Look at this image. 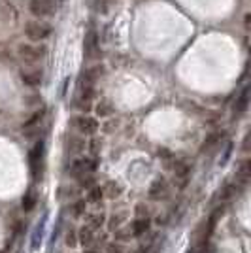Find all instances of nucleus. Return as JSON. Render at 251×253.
<instances>
[{
  "instance_id": "1",
  "label": "nucleus",
  "mask_w": 251,
  "mask_h": 253,
  "mask_svg": "<svg viewBox=\"0 0 251 253\" xmlns=\"http://www.w3.org/2000/svg\"><path fill=\"white\" fill-rule=\"evenodd\" d=\"M45 53H47V47L36 42L19 43V47H17V55L21 57L23 61H27V63H36V61L43 59Z\"/></svg>"
},
{
  "instance_id": "2",
  "label": "nucleus",
  "mask_w": 251,
  "mask_h": 253,
  "mask_svg": "<svg viewBox=\"0 0 251 253\" xmlns=\"http://www.w3.org/2000/svg\"><path fill=\"white\" fill-rule=\"evenodd\" d=\"M70 174L76 176V178H84V176H93V172L97 170V159L93 157H80V159H74L70 163Z\"/></svg>"
},
{
  "instance_id": "3",
  "label": "nucleus",
  "mask_w": 251,
  "mask_h": 253,
  "mask_svg": "<svg viewBox=\"0 0 251 253\" xmlns=\"http://www.w3.org/2000/svg\"><path fill=\"white\" fill-rule=\"evenodd\" d=\"M51 34V27L43 21H27L25 23V36H27L30 42H43L47 36Z\"/></svg>"
},
{
  "instance_id": "4",
  "label": "nucleus",
  "mask_w": 251,
  "mask_h": 253,
  "mask_svg": "<svg viewBox=\"0 0 251 253\" xmlns=\"http://www.w3.org/2000/svg\"><path fill=\"white\" fill-rule=\"evenodd\" d=\"M72 126L80 132V134H95L98 130V121L95 117L87 115V113H80L72 117Z\"/></svg>"
},
{
  "instance_id": "5",
  "label": "nucleus",
  "mask_w": 251,
  "mask_h": 253,
  "mask_svg": "<svg viewBox=\"0 0 251 253\" xmlns=\"http://www.w3.org/2000/svg\"><path fill=\"white\" fill-rule=\"evenodd\" d=\"M28 10H30V14L34 15V17L42 19V17H47V15L53 14L55 0H30Z\"/></svg>"
},
{
  "instance_id": "6",
  "label": "nucleus",
  "mask_w": 251,
  "mask_h": 253,
  "mask_svg": "<svg viewBox=\"0 0 251 253\" xmlns=\"http://www.w3.org/2000/svg\"><path fill=\"white\" fill-rule=\"evenodd\" d=\"M21 80H23V84L28 85V87H36V85L42 84L43 70L42 68H23V70H21Z\"/></svg>"
},
{
  "instance_id": "7",
  "label": "nucleus",
  "mask_w": 251,
  "mask_h": 253,
  "mask_svg": "<svg viewBox=\"0 0 251 253\" xmlns=\"http://www.w3.org/2000/svg\"><path fill=\"white\" fill-rule=\"evenodd\" d=\"M64 148H66V153L80 155L82 151H85L87 142H85V138H82V136H70V138H66Z\"/></svg>"
},
{
  "instance_id": "8",
  "label": "nucleus",
  "mask_w": 251,
  "mask_h": 253,
  "mask_svg": "<svg viewBox=\"0 0 251 253\" xmlns=\"http://www.w3.org/2000/svg\"><path fill=\"white\" fill-rule=\"evenodd\" d=\"M248 102H250V87H246V89H244V91L236 97V102H234V106H232V113H234V117L244 115V112L248 110Z\"/></svg>"
},
{
  "instance_id": "9",
  "label": "nucleus",
  "mask_w": 251,
  "mask_h": 253,
  "mask_svg": "<svg viewBox=\"0 0 251 253\" xmlns=\"http://www.w3.org/2000/svg\"><path fill=\"white\" fill-rule=\"evenodd\" d=\"M168 197V183L165 180H157L149 187V198L153 200H163Z\"/></svg>"
},
{
  "instance_id": "10",
  "label": "nucleus",
  "mask_w": 251,
  "mask_h": 253,
  "mask_svg": "<svg viewBox=\"0 0 251 253\" xmlns=\"http://www.w3.org/2000/svg\"><path fill=\"white\" fill-rule=\"evenodd\" d=\"M149 225H151V221H149L147 217H136V219L132 221V225H130L132 238H140V236H144V234L149 231Z\"/></svg>"
},
{
  "instance_id": "11",
  "label": "nucleus",
  "mask_w": 251,
  "mask_h": 253,
  "mask_svg": "<svg viewBox=\"0 0 251 253\" xmlns=\"http://www.w3.org/2000/svg\"><path fill=\"white\" fill-rule=\"evenodd\" d=\"M102 74H104V66L102 64H95V66L87 68L84 72V76H82V80H84L82 85H95V82H97Z\"/></svg>"
},
{
  "instance_id": "12",
  "label": "nucleus",
  "mask_w": 251,
  "mask_h": 253,
  "mask_svg": "<svg viewBox=\"0 0 251 253\" xmlns=\"http://www.w3.org/2000/svg\"><path fill=\"white\" fill-rule=\"evenodd\" d=\"M78 242L85 246V248H89V246H93L95 242H97V232L93 231V229H89V227H82L80 229V232H78Z\"/></svg>"
},
{
  "instance_id": "13",
  "label": "nucleus",
  "mask_w": 251,
  "mask_h": 253,
  "mask_svg": "<svg viewBox=\"0 0 251 253\" xmlns=\"http://www.w3.org/2000/svg\"><path fill=\"white\" fill-rule=\"evenodd\" d=\"M40 165H42V144L36 146L32 151H30V167H32V174L38 178L40 174Z\"/></svg>"
},
{
  "instance_id": "14",
  "label": "nucleus",
  "mask_w": 251,
  "mask_h": 253,
  "mask_svg": "<svg viewBox=\"0 0 251 253\" xmlns=\"http://www.w3.org/2000/svg\"><path fill=\"white\" fill-rule=\"evenodd\" d=\"M250 172H251V165H250V161L246 159V161H242V163H240V167H238L236 182L242 183V185H246L248 180H250Z\"/></svg>"
},
{
  "instance_id": "15",
  "label": "nucleus",
  "mask_w": 251,
  "mask_h": 253,
  "mask_svg": "<svg viewBox=\"0 0 251 253\" xmlns=\"http://www.w3.org/2000/svg\"><path fill=\"white\" fill-rule=\"evenodd\" d=\"M172 172H174L176 178L185 180V178L189 176V167H187V163H183L180 159H174V161H172Z\"/></svg>"
},
{
  "instance_id": "16",
  "label": "nucleus",
  "mask_w": 251,
  "mask_h": 253,
  "mask_svg": "<svg viewBox=\"0 0 251 253\" xmlns=\"http://www.w3.org/2000/svg\"><path fill=\"white\" fill-rule=\"evenodd\" d=\"M102 191H104V197L117 198L123 193V187H121V183H117V182H108L102 187Z\"/></svg>"
},
{
  "instance_id": "17",
  "label": "nucleus",
  "mask_w": 251,
  "mask_h": 253,
  "mask_svg": "<svg viewBox=\"0 0 251 253\" xmlns=\"http://www.w3.org/2000/svg\"><path fill=\"white\" fill-rule=\"evenodd\" d=\"M104 223H106V215H104V213H91V215L85 219V227H89V229H93V231L100 229Z\"/></svg>"
},
{
  "instance_id": "18",
  "label": "nucleus",
  "mask_w": 251,
  "mask_h": 253,
  "mask_svg": "<svg viewBox=\"0 0 251 253\" xmlns=\"http://www.w3.org/2000/svg\"><path fill=\"white\" fill-rule=\"evenodd\" d=\"M102 198H104L102 187H100V185H93V187L89 189V193H87V204H100Z\"/></svg>"
},
{
  "instance_id": "19",
  "label": "nucleus",
  "mask_w": 251,
  "mask_h": 253,
  "mask_svg": "<svg viewBox=\"0 0 251 253\" xmlns=\"http://www.w3.org/2000/svg\"><path fill=\"white\" fill-rule=\"evenodd\" d=\"M221 142V132H211L208 138L204 140V144H202V148H200V151L204 153V151H209V149H213L217 144Z\"/></svg>"
},
{
  "instance_id": "20",
  "label": "nucleus",
  "mask_w": 251,
  "mask_h": 253,
  "mask_svg": "<svg viewBox=\"0 0 251 253\" xmlns=\"http://www.w3.org/2000/svg\"><path fill=\"white\" fill-rule=\"evenodd\" d=\"M42 117H43V110H40V112H36L30 119H28L27 123H23V132L25 134H28L32 128H36V126L40 125V121H42Z\"/></svg>"
},
{
  "instance_id": "21",
  "label": "nucleus",
  "mask_w": 251,
  "mask_h": 253,
  "mask_svg": "<svg viewBox=\"0 0 251 253\" xmlns=\"http://www.w3.org/2000/svg\"><path fill=\"white\" fill-rule=\"evenodd\" d=\"M85 210H87V200H85V198H78V200L70 206V211H72L74 217H82V215H85Z\"/></svg>"
},
{
  "instance_id": "22",
  "label": "nucleus",
  "mask_w": 251,
  "mask_h": 253,
  "mask_svg": "<svg viewBox=\"0 0 251 253\" xmlns=\"http://www.w3.org/2000/svg\"><path fill=\"white\" fill-rule=\"evenodd\" d=\"M36 202H38V197H36V193H34V191H28L27 195L23 197V210H25V211L34 210Z\"/></svg>"
},
{
  "instance_id": "23",
  "label": "nucleus",
  "mask_w": 251,
  "mask_h": 253,
  "mask_svg": "<svg viewBox=\"0 0 251 253\" xmlns=\"http://www.w3.org/2000/svg\"><path fill=\"white\" fill-rule=\"evenodd\" d=\"M97 36L95 34H89L87 40H85V51H87V57H93L95 51H97Z\"/></svg>"
},
{
  "instance_id": "24",
  "label": "nucleus",
  "mask_w": 251,
  "mask_h": 253,
  "mask_svg": "<svg viewBox=\"0 0 251 253\" xmlns=\"http://www.w3.org/2000/svg\"><path fill=\"white\" fill-rule=\"evenodd\" d=\"M42 234H43V223L42 225L36 227V231H34V236H32V252H36L38 248H40V242H42Z\"/></svg>"
},
{
  "instance_id": "25",
  "label": "nucleus",
  "mask_w": 251,
  "mask_h": 253,
  "mask_svg": "<svg viewBox=\"0 0 251 253\" xmlns=\"http://www.w3.org/2000/svg\"><path fill=\"white\" fill-rule=\"evenodd\" d=\"M80 99H84V100L95 99V85H82V95H80Z\"/></svg>"
},
{
  "instance_id": "26",
  "label": "nucleus",
  "mask_w": 251,
  "mask_h": 253,
  "mask_svg": "<svg viewBox=\"0 0 251 253\" xmlns=\"http://www.w3.org/2000/svg\"><path fill=\"white\" fill-rule=\"evenodd\" d=\"M95 112H97L98 117H106V115H110V113H112V106H110L108 102H100V104H97Z\"/></svg>"
},
{
  "instance_id": "27",
  "label": "nucleus",
  "mask_w": 251,
  "mask_h": 253,
  "mask_svg": "<svg viewBox=\"0 0 251 253\" xmlns=\"http://www.w3.org/2000/svg\"><path fill=\"white\" fill-rule=\"evenodd\" d=\"M66 244H68L70 248H76V246L80 244V242H78V232H76V231L70 229L68 232H66Z\"/></svg>"
},
{
  "instance_id": "28",
  "label": "nucleus",
  "mask_w": 251,
  "mask_h": 253,
  "mask_svg": "<svg viewBox=\"0 0 251 253\" xmlns=\"http://www.w3.org/2000/svg\"><path fill=\"white\" fill-rule=\"evenodd\" d=\"M76 108L80 110V112H91V100H84V99H80L78 102H76Z\"/></svg>"
},
{
  "instance_id": "29",
  "label": "nucleus",
  "mask_w": 251,
  "mask_h": 253,
  "mask_svg": "<svg viewBox=\"0 0 251 253\" xmlns=\"http://www.w3.org/2000/svg\"><path fill=\"white\" fill-rule=\"evenodd\" d=\"M125 221V215H113L112 217V221H110V227H115V229H119L121 227V223Z\"/></svg>"
},
{
  "instance_id": "30",
  "label": "nucleus",
  "mask_w": 251,
  "mask_h": 253,
  "mask_svg": "<svg viewBox=\"0 0 251 253\" xmlns=\"http://www.w3.org/2000/svg\"><path fill=\"white\" fill-rule=\"evenodd\" d=\"M108 252L110 253H123V246H121V244H110V246H108Z\"/></svg>"
},
{
  "instance_id": "31",
  "label": "nucleus",
  "mask_w": 251,
  "mask_h": 253,
  "mask_svg": "<svg viewBox=\"0 0 251 253\" xmlns=\"http://www.w3.org/2000/svg\"><path fill=\"white\" fill-rule=\"evenodd\" d=\"M84 253H100V252H98V250H85Z\"/></svg>"
}]
</instances>
